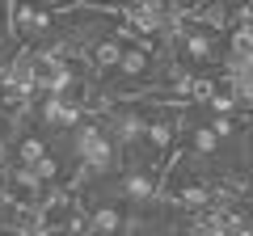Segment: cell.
Listing matches in <instances>:
<instances>
[{
  "mask_svg": "<svg viewBox=\"0 0 253 236\" xmlns=\"http://www.w3.org/2000/svg\"><path fill=\"white\" fill-rule=\"evenodd\" d=\"M55 148H59L63 164H68V173H72V186L84 182V177H106V173H114L118 164H123V148H118V135L110 131L106 114H84L76 127H68L59 139H55Z\"/></svg>",
  "mask_w": 253,
  "mask_h": 236,
  "instance_id": "1",
  "label": "cell"
},
{
  "mask_svg": "<svg viewBox=\"0 0 253 236\" xmlns=\"http://www.w3.org/2000/svg\"><path fill=\"white\" fill-rule=\"evenodd\" d=\"M228 46H232V34L219 26H207L203 17H181L169 34V55L173 64L199 80V76H219L228 68Z\"/></svg>",
  "mask_w": 253,
  "mask_h": 236,
  "instance_id": "2",
  "label": "cell"
},
{
  "mask_svg": "<svg viewBox=\"0 0 253 236\" xmlns=\"http://www.w3.org/2000/svg\"><path fill=\"white\" fill-rule=\"evenodd\" d=\"M55 26V9H42L38 0H9V34L17 46H42Z\"/></svg>",
  "mask_w": 253,
  "mask_h": 236,
  "instance_id": "3",
  "label": "cell"
},
{
  "mask_svg": "<svg viewBox=\"0 0 253 236\" xmlns=\"http://www.w3.org/2000/svg\"><path fill=\"white\" fill-rule=\"evenodd\" d=\"M81 59H84V72L93 76V84L106 89V84L114 80V72H118V59H123V34H101V38H93V42L81 51Z\"/></svg>",
  "mask_w": 253,
  "mask_h": 236,
  "instance_id": "4",
  "label": "cell"
},
{
  "mask_svg": "<svg viewBox=\"0 0 253 236\" xmlns=\"http://www.w3.org/2000/svg\"><path fill=\"white\" fill-rule=\"evenodd\" d=\"M84 4H97V9H131L135 0H84Z\"/></svg>",
  "mask_w": 253,
  "mask_h": 236,
  "instance_id": "5",
  "label": "cell"
},
{
  "mask_svg": "<svg viewBox=\"0 0 253 236\" xmlns=\"http://www.w3.org/2000/svg\"><path fill=\"white\" fill-rule=\"evenodd\" d=\"M38 4H42V9H55V13H63V9H72L76 0H38Z\"/></svg>",
  "mask_w": 253,
  "mask_h": 236,
  "instance_id": "6",
  "label": "cell"
}]
</instances>
